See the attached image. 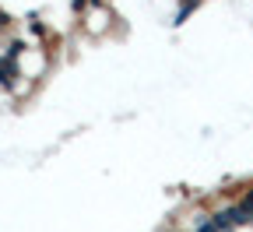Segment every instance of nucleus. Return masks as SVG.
<instances>
[{
    "instance_id": "obj_1",
    "label": "nucleus",
    "mask_w": 253,
    "mask_h": 232,
    "mask_svg": "<svg viewBox=\"0 0 253 232\" xmlns=\"http://www.w3.org/2000/svg\"><path fill=\"white\" fill-rule=\"evenodd\" d=\"M18 43L4 53V56H0V81H4V85H14V74H18Z\"/></svg>"
},
{
    "instance_id": "obj_2",
    "label": "nucleus",
    "mask_w": 253,
    "mask_h": 232,
    "mask_svg": "<svg viewBox=\"0 0 253 232\" xmlns=\"http://www.w3.org/2000/svg\"><path fill=\"white\" fill-rule=\"evenodd\" d=\"M0 28H7V14L4 11H0Z\"/></svg>"
}]
</instances>
